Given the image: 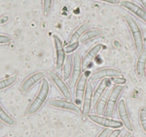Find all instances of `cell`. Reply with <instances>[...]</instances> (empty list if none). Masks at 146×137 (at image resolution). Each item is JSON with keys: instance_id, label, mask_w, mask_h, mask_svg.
Listing matches in <instances>:
<instances>
[{"instance_id": "7a4b0ae2", "label": "cell", "mask_w": 146, "mask_h": 137, "mask_svg": "<svg viewBox=\"0 0 146 137\" xmlns=\"http://www.w3.org/2000/svg\"><path fill=\"white\" fill-rule=\"evenodd\" d=\"M123 17L132 36L136 52L140 54L144 50V39L141 27L138 21L129 14H124Z\"/></svg>"}, {"instance_id": "e0dca14e", "label": "cell", "mask_w": 146, "mask_h": 137, "mask_svg": "<svg viewBox=\"0 0 146 137\" xmlns=\"http://www.w3.org/2000/svg\"><path fill=\"white\" fill-rule=\"evenodd\" d=\"M135 71L138 76L144 78L146 76V49L138 54L135 64Z\"/></svg>"}, {"instance_id": "7402d4cb", "label": "cell", "mask_w": 146, "mask_h": 137, "mask_svg": "<svg viewBox=\"0 0 146 137\" xmlns=\"http://www.w3.org/2000/svg\"><path fill=\"white\" fill-rule=\"evenodd\" d=\"M73 62L69 57H66L63 67V78L64 80H68L71 78V73H72Z\"/></svg>"}, {"instance_id": "5bb4252c", "label": "cell", "mask_w": 146, "mask_h": 137, "mask_svg": "<svg viewBox=\"0 0 146 137\" xmlns=\"http://www.w3.org/2000/svg\"><path fill=\"white\" fill-rule=\"evenodd\" d=\"M89 74L88 72H84L78 79L75 86V103L78 105L82 104L85 95L86 88L88 78Z\"/></svg>"}, {"instance_id": "f546056e", "label": "cell", "mask_w": 146, "mask_h": 137, "mask_svg": "<svg viewBox=\"0 0 146 137\" xmlns=\"http://www.w3.org/2000/svg\"><path fill=\"white\" fill-rule=\"evenodd\" d=\"M110 132H111V131L109 130V128H105L98 134L96 137H108Z\"/></svg>"}, {"instance_id": "603a6c76", "label": "cell", "mask_w": 146, "mask_h": 137, "mask_svg": "<svg viewBox=\"0 0 146 137\" xmlns=\"http://www.w3.org/2000/svg\"><path fill=\"white\" fill-rule=\"evenodd\" d=\"M18 76L17 75H12L5 78L0 80V91L8 88L17 82Z\"/></svg>"}, {"instance_id": "f1b7e54d", "label": "cell", "mask_w": 146, "mask_h": 137, "mask_svg": "<svg viewBox=\"0 0 146 137\" xmlns=\"http://www.w3.org/2000/svg\"><path fill=\"white\" fill-rule=\"evenodd\" d=\"M121 131L120 128H116V129H113V131H111L110 132L109 135L108 137H119L120 135L121 134Z\"/></svg>"}, {"instance_id": "6da1fadb", "label": "cell", "mask_w": 146, "mask_h": 137, "mask_svg": "<svg viewBox=\"0 0 146 137\" xmlns=\"http://www.w3.org/2000/svg\"><path fill=\"white\" fill-rule=\"evenodd\" d=\"M50 92V85L48 80L45 78L41 81V86L35 98L33 99L26 111L27 115H34L38 112L44 105L48 98Z\"/></svg>"}, {"instance_id": "484cf974", "label": "cell", "mask_w": 146, "mask_h": 137, "mask_svg": "<svg viewBox=\"0 0 146 137\" xmlns=\"http://www.w3.org/2000/svg\"><path fill=\"white\" fill-rule=\"evenodd\" d=\"M12 42V39L11 37L6 34H0V45H7Z\"/></svg>"}, {"instance_id": "3957f363", "label": "cell", "mask_w": 146, "mask_h": 137, "mask_svg": "<svg viewBox=\"0 0 146 137\" xmlns=\"http://www.w3.org/2000/svg\"><path fill=\"white\" fill-rule=\"evenodd\" d=\"M124 89L123 85H116L113 88L108 96L107 101L106 108L105 111V115L108 117H112L113 116L114 111L118 103L120 96Z\"/></svg>"}, {"instance_id": "d590c367", "label": "cell", "mask_w": 146, "mask_h": 137, "mask_svg": "<svg viewBox=\"0 0 146 137\" xmlns=\"http://www.w3.org/2000/svg\"><path fill=\"white\" fill-rule=\"evenodd\" d=\"M123 137H126V136H125V135H124L123 136Z\"/></svg>"}, {"instance_id": "cb8c5ba5", "label": "cell", "mask_w": 146, "mask_h": 137, "mask_svg": "<svg viewBox=\"0 0 146 137\" xmlns=\"http://www.w3.org/2000/svg\"><path fill=\"white\" fill-rule=\"evenodd\" d=\"M139 121L141 128L146 134V106L143 107L140 111Z\"/></svg>"}, {"instance_id": "9c48e42d", "label": "cell", "mask_w": 146, "mask_h": 137, "mask_svg": "<svg viewBox=\"0 0 146 137\" xmlns=\"http://www.w3.org/2000/svg\"><path fill=\"white\" fill-rule=\"evenodd\" d=\"M82 59L79 53L75 51L73 54V68L70 78V86L71 88L76 86V84L82 75Z\"/></svg>"}, {"instance_id": "4316f807", "label": "cell", "mask_w": 146, "mask_h": 137, "mask_svg": "<svg viewBox=\"0 0 146 137\" xmlns=\"http://www.w3.org/2000/svg\"><path fill=\"white\" fill-rule=\"evenodd\" d=\"M111 81L113 82L115 85H124L126 83V78L123 76H116L111 78Z\"/></svg>"}, {"instance_id": "ba28073f", "label": "cell", "mask_w": 146, "mask_h": 137, "mask_svg": "<svg viewBox=\"0 0 146 137\" xmlns=\"http://www.w3.org/2000/svg\"><path fill=\"white\" fill-rule=\"evenodd\" d=\"M47 104L52 108L66 110L78 114H81V108H80L79 106L76 103L72 102L71 100L51 99L48 101Z\"/></svg>"}, {"instance_id": "52a82bcc", "label": "cell", "mask_w": 146, "mask_h": 137, "mask_svg": "<svg viewBox=\"0 0 146 137\" xmlns=\"http://www.w3.org/2000/svg\"><path fill=\"white\" fill-rule=\"evenodd\" d=\"M47 74L49 76V78H51V81L54 83L56 87L60 91V93L65 98V99L71 100V98H72L71 92L70 91L69 87L68 86V85L64 81L65 80L61 78L56 72L54 71H48Z\"/></svg>"}, {"instance_id": "44dd1931", "label": "cell", "mask_w": 146, "mask_h": 137, "mask_svg": "<svg viewBox=\"0 0 146 137\" xmlns=\"http://www.w3.org/2000/svg\"><path fill=\"white\" fill-rule=\"evenodd\" d=\"M0 121L10 126H14L17 125L16 120L6 111V110L1 105V102H0Z\"/></svg>"}, {"instance_id": "8d00e7d4", "label": "cell", "mask_w": 146, "mask_h": 137, "mask_svg": "<svg viewBox=\"0 0 146 137\" xmlns=\"http://www.w3.org/2000/svg\"><path fill=\"white\" fill-rule=\"evenodd\" d=\"M4 137H10V136H4Z\"/></svg>"}, {"instance_id": "83f0119b", "label": "cell", "mask_w": 146, "mask_h": 137, "mask_svg": "<svg viewBox=\"0 0 146 137\" xmlns=\"http://www.w3.org/2000/svg\"><path fill=\"white\" fill-rule=\"evenodd\" d=\"M79 45H80L79 42H76L71 44H68V45L65 47L66 53H67V54H70V53L74 52V51H75L76 50V49L78 48Z\"/></svg>"}, {"instance_id": "30bf717a", "label": "cell", "mask_w": 146, "mask_h": 137, "mask_svg": "<svg viewBox=\"0 0 146 137\" xmlns=\"http://www.w3.org/2000/svg\"><path fill=\"white\" fill-rule=\"evenodd\" d=\"M118 114L120 120L123 124V126L128 130L129 132L133 131V126L132 121L130 117L129 113H128V107L126 105V101L125 98H121L118 103Z\"/></svg>"}, {"instance_id": "d6a6232c", "label": "cell", "mask_w": 146, "mask_h": 137, "mask_svg": "<svg viewBox=\"0 0 146 137\" xmlns=\"http://www.w3.org/2000/svg\"><path fill=\"white\" fill-rule=\"evenodd\" d=\"M141 4L143 5V7H144V9L146 10V0H140Z\"/></svg>"}, {"instance_id": "d6986e66", "label": "cell", "mask_w": 146, "mask_h": 137, "mask_svg": "<svg viewBox=\"0 0 146 137\" xmlns=\"http://www.w3.org/2000/svg\"><path fill=\"white\" fill-rule=\"evenodd\" d=\"M103 34V32L101 30L98 29H94L87 30L85 33L82 35V37L80 38L79 42L80 45L84 44V43L87 42V41H90V40L93 39L97 38V37H100Z\"/></svg>"}, {"instance_id": "4dcf8cb0", "label": "cell", "mask_w": 146, "mask_h": 137, "mask_svg": "<svg viewBox=\"0 0 146 137\" xmlns=\"http://www.w3.org/2000/svg\"><path fill=\"white\" fill-rule=\"evenodd\" d=\"M93 1H101V2L108 3L111 4H119V0H93Z\"/></svg>"}, {"instance_id": "ac0fdd59", "label": "cell", "mask_w": 146, "mask_h": 137, "mask_svg": "<svg viewBox=\"0 0 146 137\" xmlns=\"http://www.w3.org/2000/svg\"><path fill=\"white\" fill-rule=\"evenodd\" d=\"M90 25H91V22L88 21H85V22L83 23L82 24H81V25H80L79 27L72 33V34H71V37H70L69 40H68V44H74V43L78 42L80 38H81V37H82L83 34L88 30Z\"/></svg>"}, {"instance_id": "8fae6325", "label": "cell", "mask_w": 146, "mask_h": 137, "mask_svg": "<svg viewBox=\"0 0 146 137\" xmlns=\"http://www.w3.org/2000/svg\"><path fill=\"white\" fill-rule=\"evenodd\" d=\"M46 74L45 71H39L34 72L29 76L28 77L24 80L21 85V91L23 94H27L34 85L38 84L39 81H41L45 78Z\"/></svg>"}, {"instance_id": "ffe728a7", "label": "cell", "mask_w": 146, "mask_h": 137, "mask_svg": "<svg viewBox=\"0 0 146 137\" xmlns=\"http://www.w3.org/2000/svg\"><path fill=\"white\" fill-rule=\"evenodd\" d=\"M109 94L110 93H108V91H106L105 93L102 95V96L98 100L97 104H96V111L98 115L103 116L104 114H105L106 108L107 101H108Z\"/></svg>"}, {"instance_id": "7c38bea8", "label": "cell", "mask_w": 146, "mask_h": 137, "mask_svg": "<svg viewBox=\"0 0 146 137\" xmlns=\"http://www.w3.org/2000/svg\"><path fill=\"white\" fill-rule=\"evenodd\" d=\"M122 73L120 70L112 67H107V68H103L101 69L97 70L96 71L93 73L90 76V81H94L101 80L106 78H112V77L122 76Z\"/></svg>"}, {"instance_id": "4fadbf2b", "label": "cell", "mask_w": 146, "mask_h": 137, "mask_svg": "<svg viewBox=\"0 0 146 137\" xmlns=\"http://www.w3.org/2000/svg\"><path fill=\"white\" fill-rule=\"evenodd\" d=\"M119 4L121 7L130 11L146 24V10L144 7L130 0H123Z\"/></svg>"}, {"instance_id": "e575fe53", "label": "cell", "mask_w": 146, "mask_h": 137, "mask_svg": "<svg viewBox=\"0 0 146 137\" xmlns=\"http://www.w3.org/2000/svg\"><path fill=\"white\" fill-rule=\"evenodd\" d=\"M3 126H4V123H2L1 121H0V128H2Z\"/></svg>"}, {"instance_id": "1f68e13d", "label": "cell", "mask_w": 146, "mask_h": 137, "mask_svg": "<svg viewBox=\"0 0 146 137\" xmlns=\"http://www.w3.org/2000/svg\"><path fill=\"white\" fill-rule=\"evenodd\" d=\"M8 20H9L8 16H4V17H2L1 19H0V24H5Z\"/></svg>"}, {"instance_id": "836d02e7", "label": "cell", "mask_w": 146, "mask_h": 137, "mask_svg": "<svg viewBox=\"0 0 146 137\" xmlns=\"http://www.w3.org/2000/svg\"><path fill=\"white\" fill-rule=\"evenodd\" d=\"M126 137H134V136H133V134H131V132H128V134H127Z\"/></svg>"}, {"instance_id": "d4e9b609", "label": "cell", "mask_w": 146, "mask_h": 137, "mask_svg": "<svg viewBox=\"0 0 146 137\" xmlns=\"http://www.w3.org/2000/svg\"><path fill=\"white\" fill-rule=\"evenodd\" d=\"M53 0H43V13L44 16H48L52 7Z\"/></svg>"}, {"instance_id": "2e32d148", "label": "cell", "mask_w": 146, "mask_h": 137, "mask_svg": "<svg viewBox=\"0 0 146 137\" xmlns=\"http://www.w3.org/2000/svg\"><path fill=\"white\" fill-rule=\"evenodd\" d=\"M110 86H111V79L108 78L101 79V82L98 84V86L96 88L95 91H94V94H93V104L94 105L97 104L98 100Z\"/></svg>"}, {"instance_id": "5b68a950", "label": "cell", "mask_w": 146, "mask_h": 137, "mask_svg": "<svg viewBox=\"0 0 146 137\" xmlns=\"http://www.w3.org/2000/svg\"><path fill=\"white\" fill-rule=\"evenodd\" d=\"M53 40H54L56 53L55 69L59 70L64 67V62L66 58V53L65 47H64L62 40L57 34H54L53 35Z\"/></svg>"}, {"instance_id": "8992f818", "label": "cell", "mask_w": 146, "mask_h": 137, "mask_svg": "<svg viewBox=\"0 0 146 137\" xmlns=\"http://www.w3.org/2000/svg\"><path fill=\"white\" fill-rule=\"evenodd\" d=\"M93 94H94V88H93L92 84L91 81H89L87 83L85 95L82 103V108H81V119L84 121H86L87 118H88V116L91 113L93 104Z\"/></svg>"}, {"instance_id": "9a60e30c", "label": "cell", "mask_w": 146, "mask_h": 137, "mask_svg": "<svg viewBox=\"0 0 146 137\" xmlns=\"http://www.w3.org/2000/svg\"><path fill=\"white\" fill-rule=\"evenodd\" d=\"M104 45L102 44H97L92 47L88 52L86 53L84 58L82 59V68L83 71L85 72L88 68L89 67L90 64L94 61L96 57L98 56L100 51L103 49Z\"/></svg>"}, {"instance_id": "277c9868", "label": "cell", "mask_w": 146, "mask_h": 137, "mask_svg": "<svg viewBox=\"0 0 146 137\" xmlns=\"http://www.w3.org/2000/svg\"><path fill=\"white\" fill-rule=\"evenodd\" d=\"M88 118L94 124L99 125L101 126L107 128H121L123 126V124L121 122V120H115L111 118V117L104 116L98 115V114H91L88 116Z\"/></svg>"}]
</instances>
